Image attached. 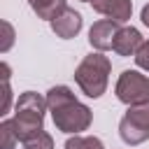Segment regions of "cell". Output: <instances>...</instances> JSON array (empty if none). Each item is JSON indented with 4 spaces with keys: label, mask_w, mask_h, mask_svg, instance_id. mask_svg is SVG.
Segmentation results:
<instances>
[{
    "label": "cell",
    "mask_w": 149,
    "mask_h": 149,
    "mask_svg": "<svg viewBox=\"0 0 149 149\" xmlns=\"http://www.w3.org/2000/svg\"><path fill=\"white\" fill-rule=\"evenodd\" d=\"M47 107L51 112L56 128L68 133V135H79L93 121V112L84 102H79L74 98V93L63 84L51 86L47 91Z\"/></svg>",
    "instance_id": "6da1fadb"
},
{
    "label": "cell",
    "mask_w": 149,
    "mask_h": 149,
    "mask_svg": "<svg viewBox=\"0 0 149 149\" xmlns=\"http://www.w3.org/2000/svg\"><path fill=\"white\" fill-rule=\"evenodd\" d=\"M47 98H42L35 91H26L19 95L16 105H14V116H12V126L16 130V137L21 142H26L28 137L37 135L40 130H44V112H47Z\"/></svg>",
    "instance_id": "7a4b0ae2"
},
{
    "label": "cell",
    "mask_w": 149,
    "mask_h": 149,
    "mask_svg": "<svg viewBox=\"0 0 149 149\" xmlns=\"http://www.w3.org/2000/svg\"><path fill=\"white\" fill-rule=\"evenodd\" d=\"M109 70H112L109 58L102 56V51H95V54L84 56V61L77 65V70H74V81H77V86H79L88 98H100V95L105 93V88H107Z\"/></svg>",
    "instance_id": "3957f363"
},
{
    "label": "cell",
    "mask_w": 149,
    "mask_h": 149,
    "mask_svg": "<svg viewBox=\"0 0 149 149\" xmlns=\"http://www.w3.org/2000/svg\"><path fill=\"white\" fill-rule=\"evenodd\" d=\"M119 135L130 147L149 140V102L128 107V112L119 121Z\"/></svg>",
    "instance_id": "277c9868"
},
{
    "label": "cell",
    "mask_w": 149,
    "mask_h": 149,
    "mask_svg": "<svg viewBox=\"0 0 149 149\" xmlns=\"http://www.w3.org/2000/svg\"><path fill=\"white\" fill-rule=\"evenodd\" d=\"M116 98L123 105H142L149 102V79L137 70H123L114 86Z\"/></svg>",
    "instance_id": "5b68a950"
},
{
    "label": "cell",
    "mask_w": 149,
    "mask_h": 149,
    "mask_svg": "<svg viewBox=\"0 0 149 149\" xmlns=\"http://www.w3.org/2000/svg\"><path fill=\"white\" fill-rule=\"evenodd\" d=\"M121 30L119 21L114 19H100L91 26L88 30V42L95 51H107L114 47V40H116V33Z\"/></svg>",
    "instance_id": "8992f818"
},
{
    "label": "cell",
    "mask_w": 149,
    "mask_h": 149,
    "mask_svg": "<svg viewBox=\"0 0 149 149\" xmlns=\"http://www.w3.org/2000/svg\"><path fill=\"white\" fill-rule=\"evenodd\" d=\"M49 23H51V30L56 33V37H61V40H72L74 35H79L84 19H81V14H79L77 9L65 7V9L58 12Z\"/></svg>",
    "instance_id": "52a82bcc"
},
{
    "label": "cell",
    "mask_w": 149,
    "mask_h": 149,
    "mask_svg": "<svg viewBox=\"0 0 149 149\" xmlns=\"http://www.w3.org/2000/svg\"><path fill=\"white\" fill-rule=\"evenodd\" d=\"M91 7L107 16V19H114L119 23H126L133 14V2L130 0H91Z\"/></svg>",
    "instance_id": "ba28073f"
},
{
    "label": "cell",
    "mask_w": 149,
    "mask_h": 149,
    "mask_svg": "<svg viewBox=\"0 0 149 149\" xmlns=\"http://www.w3.org/2000/svg\"><path fill=\"white\" fill-rule=\"evenodd\" d=\"M144 40H142V35H140V30L137 28H133V26H126V28H121L119 33H116V40H114V51L119 54V56H135V51L140 49V44H142Z\"/></svg>",
    "instance_id": "9c48e42d"
},
{
    "label": "cell",
    "mask_w": 149,
    "mask_h": 149,
    "mask_svg": "<svg viewBox=\"0 0 149 149\" xmlns=\"http://www.w3.org/2000/svg\"><path fill=\"white\" fill-rule=\"evenodd\" d=\"M28 5L37 14V19H44V21H51L58 12H63L68 7L65 0H28Z\"/></svg>",
    "instance_id": "30bf717a"
},
{
    "label": "cell",
    "mask_w": 149,
    "mask_h": 149,
    "mask_svg": "<svg viewBox=\"0 0 149 149\" xmlns=\"http://www.w3.org/2000/svg\"><path fill=\"white\" fill-rule=\"evenodd\" d=\"M65 149H105V144L93 135H88V137L72 135V137L65 140Z\"/></svg>",
    "instance_id": "8fae6325"
},
{
    "label": "cell",
    "mask_w": 149,
    "mask_h": 149,
    "mask_svg": "<svg viewBox=\"0 0 149 149\" xmlns=\"http://www.w3.org/2000/svg\"><path fill=\"white\" fill-rule=\"evenodd\" d=\"M16 142H19V137H16V130L12 126V119L2 121L0 123V149H14Z\"/></svg>",
    "instance_id": "7c38bea8"
},
{
    "label": "cell",
    "mask_w": 149,
    "mask_h": 149,
    "mask_svg": "<svg viewBox=\"0 0 149 149\" xmlns=\"http://www.w3.org/2000/svg\"><path fill=\"white\" fill-rule=\"evenodd\" d=\"M23 149H54V137L49 133L40 130L37 135H33L23 142Z\"/></svg>",
    "instance_id": "4fadbf2b"
},
{
    "label": "cell",
    "mask_w": 149,
    "mask_h": 149,
    "mask_svg": "<svg viewBox=\"0 0 149 149\" xmlns=\"http://www.w3.org/2000/svg\"><path fill=\"white\" fill-rule=\"evenodd\" d=\"M135 63H137V68L140 70H144V72H149V40H144L142 44H140V49L135 51Z\"/></svg>",
    "instance_id": "5bb4252c"
},
{
    "label": "cell",
    "mask_w": 149,
    "mask_h": 149,
    "mask_svg": "<svg viewBox=\"0 0 149 149\" xmlns=\"http://www.w3.org/2000/svg\"><path fill=\"white\" fill-rule=\"evenodd\" d=\"M0 26H2V44H0V51L5 54V51H9V47L14 44V28H12L9 21H2Z\"/></svg>",
    "instance_id": "9a60e30c"
},
{
    "label": "cell",
    "mask_w": 149,
    "mask_h": 149,
    "mask_svg": "<svg viewBox=\"0 0 149 149\" xmlns=\"http://www.w3.org/2000/svg\"><path fill=\"white\" fill-rule=\"evenodd\" d=\"M140 19H142V23L149 28V5H144V7H142V14H140Z\"/></svg>",
    "instance_id": "2e32d148"
},
{
    "label": "cell",
    "mask_w": 149,
    "mask_h": 149,
    "mask_svg": "<svg viewBox=\"0 0 149 149\" xmlns=\"http://www.w3.org/2000/svg\"><path fill=\"white\" fill-rule=\"evenodd\" d=\"M81 2H91V0H81Z\"/></svg>",
    "instance_id": "e0dca14e"
}]
</instances>
